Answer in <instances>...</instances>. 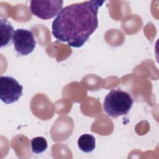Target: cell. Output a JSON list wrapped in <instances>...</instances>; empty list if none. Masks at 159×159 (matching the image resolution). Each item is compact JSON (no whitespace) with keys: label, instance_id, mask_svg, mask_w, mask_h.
<instances>
[{"label":"cell","instance_id":"1","mask_svg":"<svg viewBox=\"0 0 159 159\" xmlns=\"http://www.w3.org/2000/svg\"><path fill=\"white\" fill-rule=\"evenodd\" d=\"M104 1H87L63 7L53 20V37L72 47H82L98 27V9Z\"/></svg>","mask_w":159,"mask_h":159},{"label":"cell","instance_id":"2","mask_svg":"<svg viewBox=\"0 0 159 159\" xmlns=\"http://www.w3.org/2000/svg\"><path fill=\"white\" fill-rule=\"evenodd\" d=\"M133 102L131 95L127 91L120 89H112L104 98L103 109L109 116L116 118L127 114Z\"/></svg>","mask_w":159,"mask_h":159},{"label":"cell","instance_id":"3","mask_svg":"<svg viewBox=\"0 0 159 159\" xmlns=\"http://www.w3.org/2000/svg\"><path fill=\"white\" fill-rule=\"evenodd\" d=\"M63 4L61 0H32L30 1V9L34 16L47 20L58 15L62 9Z\"/></svg>","mask_w":159,"mask_h":159},{"label":"cell","instance_id":"4","mask_svg":"<svg viewBox=\"0 0 159 159\" xmlns=\"http://www.w3.org/2000/svg\"><path fill=\"white\" fill-rule=\"evenodd\" d=\"M22 86L13 77H0V99L4 103L9 104L17 101L22 94Z\"/></svg>","mask_w":159,"mask_h":159},{"label":"cell","instance_id":"5","mask_svg":"<svg viewBox=\"0 0 159 159\" xmlns=\"http://www.w3.org/2000/svg\"><path fill=\"white\" fill-rule=\"evenodd\" d=\"M12 42L15 50L23 56L32 53L36 45L32 32L25 29H17L14 31Z\"/></svg>","mask_w":159,"mask_h":159},{"label":"cell","instance_id":"6","mask_svg":"<svg viewBox=\"0 0 159 159\" xmlns=\"http://www.w3.org/2000/svg\"><path fill=\"white\" fill-rule=\"evenodd\" d=\"M0 35H1V47L7 45L13 37L14 28L7 19H1L0 20Z\"/></svg>","mask_w":159,"mask_h":159},{"label":"cell","instance_id":"7","mask_svg":"<svg viewBox=\"0 0 159 159\" xmlns=\"http://www.w3.org/2000/svg\"><path fill=\"white\" fill-rule=\"evenodd\" d=\"M79 148L85 153H90L96 147V140L93 135L88 134H83L78 140Z\"/></svg>","mask_w":159,"mask_h":159},{"label":"cell","instance_id":"8","mask_svg":"<svg viewBox=\"0 0 159 159\" xmlns=\"http://www.w3.org/2000/svg\"><path fill=\"white\" fill-rule=\"evenodd\" d=\"M48 147L46 139L43 137H36L31 140L32 151L34 153L39 154L43 152Z\"/></svg>","mask_w":159,"mask_h":159}]
</instances>
